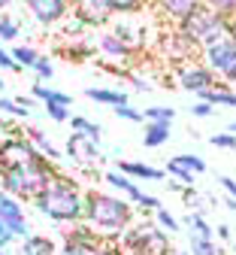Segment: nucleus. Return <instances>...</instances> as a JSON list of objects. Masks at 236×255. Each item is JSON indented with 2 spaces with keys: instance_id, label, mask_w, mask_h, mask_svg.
Instances as JSON below:
<instances>
[{
  "instance_id": "nucleus-1",
  "label": "nucleus",
  "mask_w": 236,
  "mask_h": 255,
  "mask_svg": "<svg viewBox=\"0 0 236 255\" xmlns=\"http://www.w3.org/2000/svg\"><path fill=\"white\" fill-rule=\"evenodd\" d=\"M133 219H137V207L118 198L115 191H100V188L85 191V219L82 222H88L103 240H118L133 225Z\"/></svg>"
},
{
  "instance_id": "nucleus-2",
  "label": "nucleus",
  "mask_w": 236,
  "mask_h": 255,
  "mask_svg": "<svg viewBox=\"0 0 236 255\" xmlns=\"http://www.w3.org/2000/svg\"><path fill=\"white\" fill-rule=\"evenodd\" d=\"M30 204L55 225H76V222L85 219V191L67 173H58Z\"/></svg>"
},
{
  "instance_id": "nucleus-3",
  "label": "nucleus",
  "mask_w": 236,
  "mask_h": 255,
  "mask_svg": "<svg viewBox=\"0 0 236 255\" xmlns=\"http://www.w3.org/2000/svg\"><path fill=\"white\" fill-rule=\"evenodd\" d=\"M58 173H61L58 164L46 161L40 155V158H30L24 164L0 170V191H6V195H12L18 201H33Z\"/></svg>"
},
{
  "instance_id": "nucleus-4",
  "label": "nucleus",
  "mask_w": 236,
  "mask_h": 255,
  "mask_svg": "<svg viewBox=\"0 0 236 255\" xmlns=\"http://www.w3.org/2000/svg\"><path fill=\"white\" fill-rule=\"evenodd\" d=\"M227 21L230 18H224L221 12H215V9H209L203 3L197 12H191L185 21H179L176 30H179L182 40H188L194 49L203 52V49H209V46H215L218 40L227 37Z\"/></svg>"
},
{
  "instance_id": "nucleus-5",
  "label": "nucleus",
  "mask_w": 236,
  "mask_h": 255,
  "mask_svg": "<svg viewBox=\"0 0 236 255\" xmlns=\"http://www.w3.org/2000/svg\"><path fill=\"white\" fill-rule=\"evenodd\" d=\"M121 246L133 255H170V234L160 231L155 222H143V225H130L121 237Z\"/></svg>"
},
{
  "instance_id": "nucleus-6",
  "label": "nucleus",
  "mask_w": 236,
  "mask_h": 255,
  "mask_svg": "<svg viewBox=\"0 0 236 255\" xmlns=\"http://www.w3.org/2000/svg\"><path fill=\"white\" fill-rule=\"evenodd\" d=\"M203 64L215 73L218 82H227V85H236V46L230 37L218 40L215 46L203 49Z\"/></svg>"
},
{
  "instance_id": "nucleus-7",
  "label": "nucleus",
  "mask_w": 236,
  "mask_h": 255,
  "mask_svg": "<svg viewBox=\"0 0 236 255\" xmlns=\"http://www.w3.org/2000/svg\"><path fill=\"white\" fill-rule=\"evenodd\" d=\"M30 158H40V152L33 149V143L24 137L21 128H12L9 137L0 140V170L24 164V161H30Z\"/></svg>"
},
{
  "instance_id": "nucleus-8",
  "label": "nucleus",
  "mask_w": 236,
  "mask_h": 255,
  "mask_svg": "<svg viewBox=\"0 0 236 255\" xmlns=\"http://www.w3.org/2000/svg\"><path fill=\"white\" fill-rule=\"evenodd\" d=\"M0 219H3L6 231L15 237V243H21L27 234H33L30 222H27V213H24V201L6 195V191H0Z\"/></svg>"
},
{
  "instance_id": "nucleus-9",
  "label": "nucleus",
  "mask_w": 236,
  "mask_h": 255,
  "mask_svg": "<svg viewBox=\"0 0 236 255\" xmlns=\"http://www.w3.org/2000/svg\"><path fill=\"white\" fill-rule=\"evenodd\" d=\"M176 79H179V88L182 91H191V94H197V98L203 91H209V88L218 85L215 73L206 67L203 61H185L182 67H179V73H176Z\"/></svg>"
},
{
  "instance_id": "nucleus-10",
  "label": "nucleus",
  "mask_w": 236,
  "mask_h": 255,
  "mask_svg": "<svg viewBox=\"0 0 236 255\" xmlns=\"http://www.w3.org/2000/svg\"><path fill=\"white\" fill-rule=\"evenodd\" d=\"M70 15L82 21L88 30H103L115 15L106 6V0H70Z\"/></svg>"
},
{
  "instance_id": "nucleus-11",
  "label": "nucleus",
  "mask_w": 236,
  "mask_h": 255,
  "mask_svg": "<svg viewBox=\"0 0 236 255\" xmlns=\"http://www.w3.org/2000/svg\"><path fill=\"white\" fill-rule=\"evenodd\" d=\"M24 6L40 27H58L70 18V0H24Z\"/></svg>"
},
{
  "instance_id": "nucleus-12",
  "label": "nucleus",
  "mask_w": 236,
  "mask_h": 255,
  "mask_svg": "<svg viewBox=\"0 0 236 255\" xmlns=\"http://www.w3.org/2000/svg\"><path fill=\"white\" fill-rule=\"evenodd\" d=\"M67 158H70V164L82 167V170H91L97 167L100 161H103V152H100V143L82 137V134H70L67 137Z\"/></svg>"
},
{
  "instance_id": "nucleus-13",
  "label": "nucleus",
  "mask_w": 236,
  "mask_h": 255,
  "mask_svg": "<svg viewBox=\"0 0 236 255\" xmlns=\"http://www.w3.org/2000/svg\"><path fill=\"white\" fill-rule=\"evenodd\" d=\"M58 255H121L115 240H103V237H91V240H61Z\"/></svg>"
},
{
  "instance_id": "nucleus-14",
  "label": "nucleus",
  "mask_w": 236,
  "mask_h": 255,
  "mask_svg": "<svg viewBox=\"0 0 236 255\" xmlns=\"http://www.w3.org/2000/svg\"><path fill=\"white\" fill-rule=\"evenodd\" d=\"M112 34L133 52V55H140L146 49V27L143 24H133V15H121L115 24H112Z\"/></svg>"
},
{
  "instance_id": "nucleus-15",
  "label": "nucleus",
  "mask_w": 236,
  "mask_h": 255,
  "mask_svg": "<svg viewBox=\"0 0 236 255\" xmlns=\"http://www.w3.org/2000/svg\"><path fill=\"white\" fill-rule=\"evenodd\" d=\"M94 43V49H97V55H103L106 61H133V58H137V55H133L115 34H112V30H97V37L91 40Z\"/></svg>"
},
{
  "instance_id": "nucleus-16",
  "label": "nucleus",
  "mask_w": 236,
  "mask_h": 255,
  "mask_svg": "<svg viewBox=\"0 0 236 255\" xmlns=\"http://www.w3.org/2000/svg\"><path fill=\"white\" fill-rule=\"evenodd\" d=\"M152 6H155V12H157L160 18L179 24V21H185L191 12H197L200 6H203V0H152Z\"/></svg>"
},
{
  "instance_id": "nucleus-17",
  "label": "nucleus",
  "mask_w": 236,
  "mask_h": 255,
  "mask_svg": "<svg viewBox=\"0 0 236 255\" xmlns=\"http://www.w3.org/2000/svg\"><path fill=\"white\" fill-rule=\"evenodd\" d=\"M103 182L115 191L118 198H124V201H130V204H137V201L143 198V185H140L137 179H130L127 173H121L118 167L106 170V173H103Z\"/></svg>"
},
{
  "instance_id": "nucleus-18",
  "label": "nucleus",
  "mask_w": 236,
  "mask_h": 255,
  "mask_svg": "<svg viewBox=\"0 0 236 255\" xmlns=\"http://www.w3.org/2000/svg\"><path fill=\"white\" fill-rule=\"evenodd\" d=\"M118 170L127 173L130 179H137V182H163L166 179L163 167H155V164H146V161H133V158L118 161Z\"/></svg>"
},
{
  "instance_id": "nucleus-19",
  "label": "nucleus",
  "mask_w": 236,
  "mask_h": 255,
  "mask_svg": "<svg viewBox=\"0 0 236 255\" xmlns=\"http://www.w3.org/2000/svg\"><path fill=\"white\" fill-rule=\"evenodd\" d=\"M18 255H58V243L46 234H27L18 246Z\"/></svg>"
},
{
  "instance_id": "nucleus-20",
  "label": "nucleus",
  "mask_w": 236,
  "mask_h": 255,
  "mask_svg": "<svg viewBox=\"0 0 236 255\" xmlns=\"http://www.w3.org/2000/svg\"><path fill=\"white\" fill-rule=\"evenodd\" d=\"M24 137L33 143V149H37L43 158H46V161H52V164H58V161H64V155H61V149L40 131V128H27V131H24Z\"/></svg>"
},
{
  "instance_id": "nucleus-21",
  "label": "nucleus",
  "mask_w": 236,
  "mask_h": 255,
  "mask_svg": "<svg viewBox=\"0 0 236 255\" xmlns=\"http://www.w3.org/2000/svg\"><path fill=\"white\" fill-rule=\"evenodd\" d=\"M170 143V122H146L143 128V146L146 149H160Z\"/></svg>"
},
{
  "instance_id": "nucleus-22",
  "label": "nucleus",
  "mask_w": 236,
  "mask_h": 255,
  "mask_svg": "<svg viewBox=\"0 0 236 255\" xmlns=\"http://www.w3.org/2000/svg\"><path fill=\"white\" fill-rule=\"evenodd\" d=\"M85 98L88 101H94V104H103V107H121V104H130L127 101V91H121V88H85Z\"/></svg>"
},
{
  "instance_id": "nucleus-23",
  "label": "nucleus",
  "mask_w": 236,
  "mask_h": 255,
  "mask_svg": "<svg viewBox=\"0 0 236 255\" xmlns=\"http://www.w3.org/2000/svg\"><path fill=\"white\" fill-rule=\"evenodd\" d=\"M30 98L33 101H43V104H64V107H73V98L67 91H58L46 82H37V85H30Z\"/></svg>"
},
{
  "instance_id": "nucleus-24",
  "label": "nucleus",
  "mask_w": 236,
  "mask_h": 255,
  "mask_svg": "<svg viewBox=\"0 0 236 255\" xmlns=\"http://www.w3.org/2000/svg\"><path fill=\"white\" fill-rule=\"evenodd\" d=\"M200 101H206L212 107H236V88L227 85V82H218L215 88H209V91L200 94Z\"/></svg>"
},
{
  "instance_id": "nucleus-25",
  "label": "nucleus",
  "mask_w": 236,
  "mask_h": 255,
  "mask_svg": "<svg viewBox=\"0 0 236 255\" xmlns=\"http://www.w3.org/2000/svg\"><path fill=\"white\" fill-rule=\"evenodd\" d=\"M182 225L188 228V234H191V237H203V240H215V228L209 225V219H206V213H188V216L182 219Z\"/></svg>"
},
{
  "instance_id": "nucleus-26",
  "label": "nucleus",
  "mask_w": 236,
  "mask_h": 255,
  "mask_svg": "<svg viewBox=\"0 0 236 255\" xmlns=\"http://www.w3.org/2000/svg\"><path fill=\"white\" fill-rule=\"evenodd\" d=\"M70 128H73V134H82L94 143L103 140V128H100V122L88 119V116H70Z\"/></svg>"
},
{
  "instance_id": "nucleus-27",
  "label": "nucleus",
  "mask_w": 236,
  "mask_h": 255,
  "mask_svg": "<svg viewBox=\"0 0 236 255\" xmlns=\"http://www.w3.org/2000/svg\"><path fill=\"white\" fill-rule=\"evenodd\" d=\"M64 58H70V61H88V58H94V43L85 37V40H73V43H67V46H61L58 49Z\"/></svg>"
},
{
  "instance_id": "nucleus-28",
  "label": "nucleus",
  "mask_w": 236,
  "mask_h": 255,
  "mask_svg": "<svg viewBox=\"0 0 236 255\" xmlns=\"http://www.w3.org/2000/svg\"><path fill=\"white\" fill-rule=\"evenodd\" d=\"M9 52H12V58L18 61V67H21V70H30L33 64H37V58L43 55L37 46H30V43H18V46H12Z\"/></svg>"
},
{
  "instance_id": "nucleus-29",
  "label": "nucleus",
  "mask_w": 236,
  "mask_h": 255,
  "mask_svg": "<svg viewBox=\"0 0 236 255\" xmlns=\"http://www.w3.org/2000/svg\"><path fill=\"white\" fill-rule=\"evenodd\" d=\"M152 216H155V225H157L160 231H166L170 237L182 231V219H176V216H173L170 210H166V207H157V210H155Z\"/></svg>"
},
{
  "instance_id": "nucleus-30",
  "label": "nucleus",
  "mask_w": 236,
  "mask_h": 255,
  "mask_svg": "<svg viewBox=\"0 0 236 255\" xmlns=\"http://www.w3.org/2000/svg\"><path fill=\"white\" fill-rule=\"evenodd\" d=\"M21 37V21L9 12H0V43H15Z\"/></svg>"
},
{
  "instance_id": "nucleus-31",
  "label": "nucleus",
  "mask_w": 236,
  "mask_h": 255,
  "mask_svg": "<svg viewBox=\"0 0 236 255\" xmlns=\"http://www.w3.org/2000/svg\"><path fill=\"white\" fill-rule=\"evenodd\" d=\"M149 0H106V6L112 9V15H140L146 9Z\"/></svg>"
},
{
  "instance_id": "nucleus-32",
  "label": "nucleus",
  "mask_w": 236,
  "mask_h": 255,
  "mask_svg": "<svg viewBox=\"0 0 236 255\" xmlns=\"http://www.w3.org/2000/svg\"><path fill=\"white\" fill-rule=\"evenodd\" d=\"M191 255H227V252H224V246H218L215 240L191 237Z\"/></svg>"
},
{
  "instance_id": "nucleus-33",
  "label": "nucleus",
  "mask_w": 236,
  "mask_h": 255,
  "mask_svg": "<svg viewBox=\"0 0 236 255\" xmlns=\"http://www.w3.org/2000/svg\"><path fill=\"white\" fill-rule=\"evenodd\" d=\"M176 161L185 167V170H191L194 176H200V173H206V161L200 155H194V152H182V155H176Z\"/></svg>"
},
{
  "instance_id": "nucleus-34",
  "label": "nucleus",
  "mask_w": 236,
  "mask_h": 255,
  "mask_svg": "<svg viewBox=\"0 0 236 255\" xmlns=\"http://www.w3.org/2000/svg\"><path fill=\"white\" fill-rule=\"evenodd\" d=\"M0 116H9V119H27L30 116V110H24L15 98H0Z\"/></svg>"
},
{
  "instance_id": "nucleus-35",
  "label": "nucleus",
  "mask_w": 236,
  "mask_h": 255,
  "mask_svg": "<svg viewBox=\"0 0 236 255\" xmlns=\"http://www.w3.org/2000/svg\"><path fill=\"white\" fill-rule=\"evenodd\" d=\"M143 119H146V122H170V125H173L176 110H173V107H146V110H143Z\"/></svg>"
},
{
  "instance_id": "nucleus-36",
  "label": "nucleus",
  "mask_w": 236,
  "mask_h": 255,
  "mask_svg": "<svg viewBox=\"0 0 236 255\" xmlns=\"http://www.w3.org/2000/svg\"><path fill=\"white\" fill-rule=\"evenodd\" d=\"M163 170H166V176H173V179H179V182H185V185H194V179H197V176H194L191 170H185V167H182V164L176 161V158H170Z\"/></svg>"
},
{
  "instance_id": "nucleus-37",
  "label": "nucleus",
  "mask_w": 236,
  "mask_h": 255,
  "mask_svg": "<svg viewBox=\"0 0 236 255\" xmlns=\"http://www.w3.org/2000/svg\"><path fill=\"white\" fill-rule=\"evenodd\" d=\"M30 70L37 73V79H40V82H49V79L55 76V64H52V58H49V55H40V58H37V64H33Z\"/></svg>"
},
{
  "instance_id": "nucleus-38",
  "label": "nucleus",
  "mask_w": 236,
  "mask_h": 255,
  "mask_svg": "<svg viewBox=\"0 0 236 255\" xmlns=\"http://www.w3.org/2000/svg\"><path fill=\"white\" fill-rule=\"evenodd\" d=\"M112 113H115L118 119H124V122H137V125L146 122V119H143V110H137L133 104H121V107H115Z\"/></svg>"
},
{
  "instance_id": "nucleus-39",
  "label": "nucleus",
  "mask_w": 236,
  "mask_h": 255,
  "mask_svg": "<svg viewBox=\"0 0 236 255\" xmlns=\"http://www.w3.org/2000/svg\"><path fill=\"white\" fill-rule=\"evenodd\" d=\"M203 3L215 12H221L224 18H233L236 15V0H203Z\"/></svg>"
},
{
  "instance_id": "nucleus-40",
  "label": "nucleus",
  "mask_w": 236,
  "mask_h": 255,
  "mask_svg": "<svg viewBox=\"0 0 236 255\" xmlns=\"http://www.w3.org/2000/svg\"><path fill=\"white\" fill-rule=\"evenodd\" d=\"M209 143H212L215 149H224V152H230V149H236V134H230V131H221V134H212V137H209Z\"/></svg>"
},
{
  "instance_id": "nucleus-41",
  "label": "nucleus",
  "mask_w": 236,
  "mask_h": 255,
  "mask_svg": "<svg viewBox=\"0 0 236 255\" xmlns=\"http://www.w3.org/2000/svg\"><path fill=\"white\" fill-rule=\"evenodd\" d=\"M46 116L52 122L64 125V122H70V107H64V104H46Z\"/></svg>"
},
{
  "instance_id": "nucleus-42",
  "label": "nucleus",
  "mask_w": 236,
  "mask_h": 255,
  "mask_svg": "<svg viewBox=\"0 0 236 255\" xmlns=\"http://www.w3.org/2000/svg\"><path fill=\"white\" fill-rule=\"evenodd\" d=\"M133 207H137L140 213H155V210H157V207H163V204H160V198H157V195H149V191H143V198L133 204Z\"/></svg>"
},
{
  "instance_id": "nucleus-43",
  "label": "nucleus",
  "mask_w": 236,
  "mask_h": 255,
  "mask_svg": "<svg viewBox=\"0 0 236 255\" xmlns=\"http://www.w3.org/2000/svg\"><path fill=\"white\" fill-rule=\"evenodd\" d=\"M0 70H9V73H21L18 61H15V58H12V52H9V49H3V46H0Z\"/></svg>"
},
{
  "instance_id": "nucleus-44",
  "label": "nucleus",
  "mask_w": 236,
  "mask_h": 255,
  "mask_svg": "<svg viewBox=\"0 0 236 255\" xmlns=\"http://www.w3.org/2000/svg\"><path fill=\"white\" fill-rule=\"evenodd\" d=\"M191 116H194V119H209V116H215V107L206 104V101H197V104L191 107Z\"/></svg>"
},
{
  "instance_id": "nucleus-45",
  "label": "nucleus",
  "mask_w": 236,
  "mask_h": 255,
  "mask_svg": "<svg viewBox=\"0 0 236 255\" xmlns=\"http://www.w3.org/2000/svg\"><path fill=\"white\" fill-rule=\"evenodd\" d=\"M130 79H133V88H137L140 94H143V91H152V88H155V85H152V79H149V76H143V73H133Z\"/></svg>"
},
{
  "instance_id": "nucleus-46",
  "label": "nucleus",
  "mask_w": 236,
  "mask_h": 255,
  "mask_svg": "<svg viewBox=\"0 0 236 255\" xmlns=\"http://www.w3.org/2000/svg\"><path fill=\"white\" fill-rule=\"evenodd\" d=\"M218 185L227 191V198L236 201V179H233V176H218Z\"/></svg>"
},
{
  "instance_id": "nucleus-47",
  "label": "nucleus",
  "mask_w": 236,
  "mask_h": 255,
  "mask_svg": "<svg viewBox=\"0 0 236 255\" xmlns=\"http://www.w3.org/2000/svg\"><path fill=\"white\" fill-rule=\"evenodd\" d=\"M215 237H218L221 243H233V228L227 225V222H221V225L215 228Z\"/></svg>"
},
{
  "instance_id": "nucleus-48",
  "label": "nucleus",
  "mask_w": 236,
  "mask_h": 255,
  "mask_svg": "<svg viewBox=\"0 0 236 255\" xmlns=\"http://www.w3.org/2000/svg\"><path fill=\"white\" fill-rule=\"evenodd\" d=\"M227 37H230V40H233V46H236V15L227 21Z\"/></svg>"
},
{
  "instance_id": "nucleus-49",
  "label": "nucleus",
  "mask_w": 236,
  "mask_h": 255,
  "mask_svg": "<svg viewBox=\"0 0 236 255\" xmlns=\"http://www.w3.org/2000/svg\"><path fill=\"white\" fill-rule=\"evenodd\" d=\"M12 3H15V0H0V12H3V9H9Z\"/></svg>"
},
{
  "instance_id": "nucleus-50",
  "label": "nucleus",
  "mask_w": 236,
  "mask_h": 255,
  "mask_svg": "<svg viewBox=\"0 0 236 255\" xmlns=\"http://www.w3.org/2000/svg\"><path fill=\"white\" fill-rule=\"evenodd\" d=\"M224 204H227V210H230V213H236V201H233V198H227Z\"/></svg>"
},
{
  "instance_id": "nucleus-51",
  "label": "nucleus",
  "mask_w": 236,
  "mask_h": 255,
  "mask_svg": "<svg viewBox=\"0 0 236 255\" xmlns=\"http://www.w3.org/2000/svg\"><path fill=\"white\" fill-rule=\"evenodd\" d=\"M170 255H191V249H173Z\"/></svg>"
},
{
  "instance_id": "nucleus-52",
  "label": "nucleus",
  "mask_w": 236,
  "mask_h": 255,
  "mask_svg": "<svg viewBox=\"0 0 236 255\" xmlns=\"http://www.w3.org/2000/svg\"><path fill=\"white\" fill-rule=\"evenodd\" d=\"M227 131H230V134H236V119H233V122L227 125Z\"/></svg>"
},
{
  "instance_id": "nucleus-53",
  "label": "nucleus",
  "mask_w": 236,
  "mask_h": 255,
  "mask_svg": "<svg viewBox=\"0 0 236 255\" xmlns=\"http://www.w3.org/2000/svg\"><path fill=\"white\" fill-rule=\"evenodd\" d=\"M0 255H9V249H6V246H3V243H0Z\"/></svg>"
},
{
  "instance_id": "nucleus-54",
  "label": "nucleus",
  "mask_w": 236,
  "mask_h": 255,
  "mask_svg": "<svg viewBox=\"0 0 236 255\" xmlns=\"http://www.w3.org/2000/svg\"><path fill=\"white\" fill-rule=\"evenodd\" d=\"M230 252H233V255H236V237H233V243H230Z\"/></svg>"
},
{
  "instance_id": "nucleus-55",
  "label": "nucleus",
  "mask_w": 236,
  "mask_h": 255,
  "mask_svg": "<svg viewBox=\"0 0 236 255\" xmlns=\"http://www.w3.org/2000/svg\"><path fill=\"white\" fill-rule=\"evenodd\" d=\"M0 125H3V116H0Z\"/></svg>"
}]
</instances>
